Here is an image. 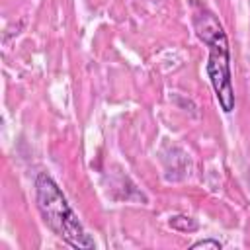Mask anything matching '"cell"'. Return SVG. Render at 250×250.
<instances>
[{"label":"cell","instance_id":"6da1fadb","mask_svg":"<svg viewBox=\"0 0 250 250\" xmlns=\"http://www.w3.org/2000/svg\"><path fill=\"white\" fill-rule=\"evenodd\" d=\"M193 25L197 37L209 47L207 61V76L211 80L213 92L219 100V105L225 113L234 109V88H232V72H230V49L225 27L207 10H201L193 18Z\"/></svg>","mask_w":250,"mask_h":250},{"label":"cell","instance_id":"3957f363","mask_svg":"<svg viewBox=\"0 0 250 250\" xmlns=\"http://www.w3.org/2000/svg\"><path fill=\"white\" fill-rule=\"evenodd\" d=\"M170 227H174V229H178V230H195V229H197V223L191 221L189 217L178 215V217H172V219H170Z\"/></svg>","mask_w":250,"mask_h":250},{"label":"cell","instance_id":"7a4b0ae2","mask_svg":"<svg viewBox=\"0 0 250 250\" xmlns=\"http://www.w3.org/2000/svg\"><path fill=\"white\" fill-rule=\"evenodd\" d=\"M35 201L45 225L68 246L76 250H90L96 246L94 238L84 230L57 182L45 172L37 174L35 178Z\"/></svg>","mask_w":250,"mask_h":250},{"label":"cell","instance_id":"277c9868","mask_svg":"<svg viewBox=\"0 0 250 250\" xmlns=\"http://www.w3.org/2000/svg\"><path fill=\"white\" fill-rule=\"evenodd\" d=\"M189 248H191V250H197V248H213V250H221L223 244H221L219 240H215V238H203V240L193 242Z\"/></svg>","mask_w":250,"mask_h":250}]
</instances>
